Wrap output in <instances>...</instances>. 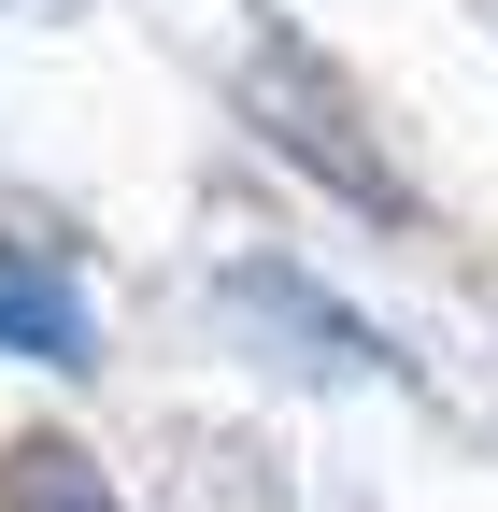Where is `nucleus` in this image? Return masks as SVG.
Wrapping results in <instances>:
<instances>
[{
    "label": "nucleus",
    "instance_id": "1",
    "mask_svg": "<svg viewBox=\"0 0 498 512\" xmlns=\"http://www.w3.org/2000/svg\"><path fill=\"white\" fill-rule=\"evenodd\" d=\"M0 356L86 370V299H72V271H43L29 242H0Z\"/></svg>",
    "mask_w": 498,
    "mask_h": 512
},
{
    "label": "nucleus",
    "instance_id": "2",
    "mask_svg": "<svg viewBox=\"0 0 498 512\" xmlns=\"http://www.w3.org/2000/svg\"><path fill=\"white\" fill-rule=\"evenodd\" d=\"M0 512H129V498H114L72 441H15V456H0Z\"/></svg>",
    "mask_w": 498,
    "mask_h": 512
}]
</instances>
